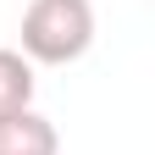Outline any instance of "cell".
Wrapping results in <instances>:
<instances>
[{"mask_svg": "<svg viewBox=\"0 0 155 155\" xmlns=\"http://www.w3.org/2000/svg\"><path fill=\"white\" fill-rule=\"evenodd\" d=\"M0 155H61L55 122L39 116L33 105L17 111V116H0Z\"/></svg>", "mask_w": 155, "mask_h": 155, "instance_id": "2", "label": "cell"}, {"mask_svg": "<svg viewBox=\"0 0 155 155\" xmlns=\"http://www.w3.org/2000/svg\"><path fill=\"white\" fill-rule=\"evenodd\" d=\"M33 105V61L22 50H0V116Z\"/></svg>", "mask_w": 155, "mask_h": 155, "instance_id": "3", "label": "cell"}, {"mask_svg": "<svg viewBox=\"0 0 155 155\" xmlns=\"http://www.w3.org/2000/svg\"><path fill=\"white\" fill-rule=\"evenodd\" d=\"M94 45L89 0H33L22 11V55L33 67H72Z\"/></svg>", "mask_w": 155, "mask_h": 155, "instance_id": "1", "label": "cell"}]
</instances>
